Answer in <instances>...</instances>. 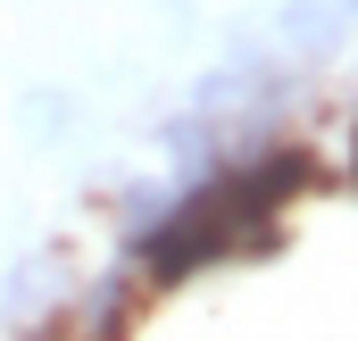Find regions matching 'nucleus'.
<instances>
[{
  "mask_svg": "<svg viewBox=\"0 0 358 341\" xmlns=\"http://www.w3.org/2000/svg\"><path fill=\"white\" fill-rule=\"evenodd\" d=\"M350 175H358V133H350Z\"/></svg>",
  "mask_w": 358,
  "mask_h": 341,
  "instance_id": "nucleus-5",
  "label": "nucleus"
},
{
  "mask_svg": "<svg viewBox=\"0 0 358 341\" xmlns=\"http://www.w3.org/2000/svg\"><path fill=\"white\" fill-rule=\"evenodd\" d=\"M342 8H350V17H358V0H342Z\"/></svg>",
  "mask_w": 358,
  "mask_h": 341,
  "instance_id": "nucleus-6",
  "label": "nucleus"
},
{
  "mask_svg": "<svg viewBox=\"0 0 358 341\" xmlns=\"http://www.w3.org/2000/svg\"><path fill=\"white\" fill-rule=\"evenodd\" d=\"M25 117L50 133V125H67V100H59V92H34V100H25Z\"/></svg>",
  "mask_w": 358,
  "mask_h": 341,
  "instance_id": "nucleus-4",
  "label": "nucleus"
},
{
  "mask_svg": "<svg viewBox=\"0 0 358 341\" xmlns=\"http://www.w3.org/2000/svg\"><path fill=\"white\" fill-rule=\"evenodd\" d=\"M50 308H67V258H59V250H34L25 266H8V291H0V317L34 333V325H42Z\"/></svg>",
  "mask_w": 358,
  "mask_h": 341,
  "instance_id": "nucleus-2",
  "label": "nucleus"
},
{
  "mask_svg": "<svg viewBox=\"0 0 358 341\" xmlns=\"http://www.w3.org/2000/svg\"><path fill=\"white\" fill-rule=\"evenodd\" d=\"M76 308H84V341H117L125 333V308H134V275H100Z\"/></svg>",
  "mask_w": 358,
  "mask_h": 341,
  "instance_id": "nucleus-3",
  "label": "nucleus"
},
{
  "mask_svg": "<svg viewBox=\"0 0 358 341\" xmlns=\"http://www.w3.org/2000/svg\"><path fill=\"white\" fill-rule=\"evenodd\" d=\"M275 59H300V67H334L350 50V8L342 0H283L267 25Z\"/></svg>",
  "mask_w": 358,
  "mask_h": 341,
  "instance_id": "nucleus-1",
  "label": "nucleus"
}]
</instances>
